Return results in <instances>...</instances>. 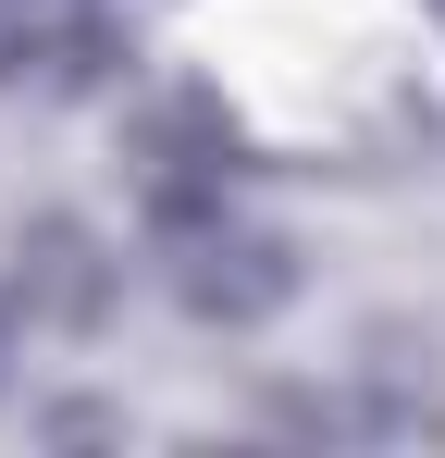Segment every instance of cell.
<instances>
[{"label":"cell","mask_w":445,"mask_h":458,"mask_svg":"<svg viewBox=\"0 0 445 458\" xmlns=\"http://www.w3.org/2000/svg\"><path fill=\"white\" fill-rule=\"evenodd\" d=\"M137 224H148V260L161 285L186 298V322H273L297 298V248L285 224L248 199V161H235V124L211 99H161L137 124Z\"/></svg>","instance_id":"cell-1"},{"label":"cell","mask_w":445,"mask_h":458,"mask_svg":"<svg viewBox=\"0 0 445 458\" xmlns=\"http://www.w3.org/2000/svg\"><path fill=\"white\" fill-rule=\"evenodd\" d=\"M124 50V0H0V87H87Z\"/></svg>","instance_id":"cell-2"}]
</instances>
